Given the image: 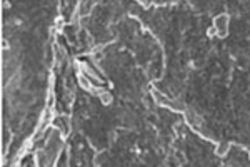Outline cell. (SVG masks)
Returning <instances> with one entry per match:
<instances>
[{
    "mask_svg": "<svg viewBox=\"0 0 250 167\" xmlns=\"http://www.w3.org/2000/svg\"><path fill=\"white\" fill-rule=\"evenodd\" d=\"M78 80H80V85L83 87V89H90V87H92L90 80H87V79L83 77V75H80V79H78Z\"/></svg>",
    "mask_w": 250,
    "mask_h": 167,
    "instance_id": "obj_1",
    "label": "cell"
}]
</instances>
